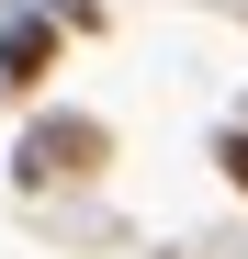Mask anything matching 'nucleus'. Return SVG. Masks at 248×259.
<instances>
[{
	"instance_id": "obj_1",
	"label": "nucleus",
	"mask_w": 248,
	"mask_h": 259,
	"mask_svg": "<svg viewBox=\"0 0 248 259\" xmlns=\"http://www.w3.org/2000/svg\"><path fill=\"white\" fill-rule=\"evenodd\" d=\"M102 158H113V124H91V113H34L23 147H12V169L34 192H46V181H91Z\"/></svg>"
},
{
	"instance_id": "obj_2",
	"label": "nucleus",
	"mask_w": 248,
	"mask_h": 259,
	"mask_svg": "<svg viewBox=\"0 0 248 259\" xmlns=\"http://www.w3.org/2000/svg\"><path fill=\"white\" fill-rule=\"evenodd\" d=\"M46 68H57V23H46V12H12V23H0V79L34 91Z\"/></svg>"
},
{
	"instance_id": "obj_3",
	"label": "nucleus",
	"mask_w": 248,
	"mask_h": 259,
	"mask_svg": "<svg viewBox=\"0 0 248 259\" xmlns=\"http://www.w3.org/2000/svg\"><path fill=\"white\" fill-rule=\"evenodd\" d=\"M215 169H226V181L248 192V136H237V124H226V136H215Z\"/></svg>"
}]
</instances>
